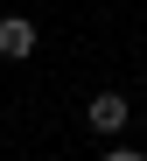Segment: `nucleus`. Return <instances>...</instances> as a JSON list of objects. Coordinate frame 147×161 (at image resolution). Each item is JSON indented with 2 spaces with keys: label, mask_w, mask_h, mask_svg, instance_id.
<instances>
[{
  "label": "nucleus",
  "mask_w": 147,
  "mask_h": 161,
  "mask_svg": "<svg viewBox=\"0 0 147 161\" xmlns=\"http://www.w3.org/2000/svg\"><path fill=\"white\" fill-rule=\"evenodd\" d=\"M0 56H7V63H28V56H35V21L0 14Z\"/></svg>",
  "instance_id": "f257e3e1"
},
{
  "label": "nucleus",
  "mask_w": 147,
  "mask_h": 161,
  "mask_svg": "<svg viewBox=\"0 0 147 161\" xmlns=\"http://www.w3.org/2000/svg\"><path fill=\"white\" fill-rule=\"evenodd\" d=\"M84 119H91V133H119V126L133 119V105H126L119 91H98L91 105H84Z\"/></svg>",
  "instance_id": "f03ea898"
},
{
  "label": "nucleus",
  "mask_w": 147,
  "mask_h": 161,
  "mask_svg": "<svg viewBox=\"0 0 147 161\" xmlns=\"http://www.w3.org/2000/svg\"><path fill=\"white\" fill-rule=\"evenodd\" d=\"M98 161H147V154H133V147H112V154H98Z\"/></svg>",
  "instance_id": "7ed1b4c3"
}]
</instances>
